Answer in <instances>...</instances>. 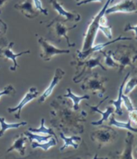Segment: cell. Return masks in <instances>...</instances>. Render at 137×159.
<instances>
[{
  "instance_id": "52a82bcc",
  "label": "cell",
  "mask_w": 137,
  "mask_h": 159,
  "mask_svg": "<svg viewBox=\"0 0 137 159\" xmlns=\"http://www.w3.org/2000/svg\"><path fill=\"white\" fill-rule=\"evenodd\" d=\"M117 136V132L113 128L103 125L99 129L92 132L91 138L97 144L99 149H102L106 145L113 143L116 140Z\"/></svg>"
},
{
  "instance_id": "7a4b0ae2",
  "label": "cell",
  "mask_w": 137,
  "mask_h": 159,
  "mask_svg": "<svg viewBox=\"0 0 137 159\" xmlns=\"http://www.w3.org/2000/svg\"><path fill=\"white\" fill-rule=\"evenodd\" d=\"M101 60H102V56L100 52L98 55H95V53H93L84 60H80L74 56V61H71V65L76 66L77 71L73 81L76 83H79L84 79L85 76L92 72L93 69L97 66L101 67L103 70H107V68L101 62Z\"/></svg>"
},
{
  "instance_id": "44dd1931",
  "label": "cell",
  "mask_w": 137,
  "mask_h": 159,
  "mask_svg": "<svg viewBox=\"0 0 137 159\" xmlns=\"http://www.w3.org/2000/svg\"><path fill=\"white\" fill-rule=\"evenodd\" d=\"M109 125L110 126H113V127H116L118 129H127L128 131H131L134 133H137V128L132 127L131 126V123L130 120L128 119L127 122H123V121H119L115 119V116L113 113L111 116L110 118V121H109Z\"/></svg>"
},
{
  "instance_id": "ab89813d",
  "label": "cell",
  "mask_w": 137,
  "mask_h": 159,
  "mask_svg": "<svg viewBox=\"0 0 137 159\" xmlns=\"http://www.w3.org/2000/svg\"><path fill=\"white\" fill-rule=\"evenodd\" d=\"M76 1H77V2H80L81 0H76Z\"/></svg>"
},
{
  "instance_id": "603a6c76",
  "label": "cell",
  "mask_w": 137,
  "mask_h": 159,
  "mask_svg": "<svg viewBox=\"0 0 137 159\" xmlns=\"http://www.w3.org/2000/svg\"><path fill=\"white\" fill-rule=\"evenodd\" d=\"M101 52V54H103V57H104V64L106 68H115L119 69V66L118 62H116L112 57V51H103V49L99 51Z\"/></svg>"
},
{
  "instance_id": "5bb4252c",
  "label": "cell",
  "mask_w": 137,
  "mask_h": 159,
  "mask_svg": "<svg viewBox=\"0 0 137 159\" xmlns=\"http://www.w3.org/2000/svg\"><path fill=\"white\" fill-rule=\"evenodd\" d=\"M108 98H109V96H107L106 98H104V99H103L102 101H100L99 104L96 105V106H93V105L86 103V106H88V107L91 108V110L92 112H98L102 115V118H101L99 121H93V122H91V125H95V126H100V125H102L103 123H104L105 121H107V120L110 118V116L112 115L113 113L115 112V107H114V106H113V105L112 106H108V107H107V110H106L105 111H102L101 110H99V106H100V105L102 104L103 102H105L106 100H107V99H108Z\"/></svg>"
},
{
  "instance_id": "d590c367",
  "label": "cell",
  "mask_w": 137,
  "mask_h": 159,
  "mask_svg": "<svg viewBox=\"0 0 137 159\" xmlns=\"http://www.w3.org/2000/svg\"><path fill=\"white\" fill-rule=\"evenodd\" d=\"M103 0H81L80 2H77V6H81V5L89 3V2H103Z\"/></svg>"
},
{
  "instance_id": "ac0fdd59",
  "label": "cell",
  "mask_w": 137,
  "mask_h": 159,
  "mask_svg": "<svg viewBox=\"0 0 137 159\" xmlns=\"http://www.w3.org/2000/svg\"><path fill=\"white\" fill-rule=\"evenodd\" d=\"M27 141H28V138L25 137L24 133H21L20 135L15 136L14 143L12 144L11 146L7 150V153H10L13 150H17L20 153V154L24 156L25 154V151H26L25 143L27 142Z\"/></svg>"
},
{
  "instance_id": "cb8c5ba5",
  "label": "cell",
  "mask_w": 137,
  "mask_h": 159,
  "mask_svg": "<svg viewBox=\"0 0 137 159\" xmlns=\"http://www.w3.org/2000/svg\"><path fill=\"white\" fill-rule=\"evenodd\" d=\"M28 131L33 133H43V134H48V135L52 136L56 140V141L58 142V138L56 137V134L54 133L52 128H46L44 126V119L42 118L41 119V125L39 129H33V128H29Z\"/></svg>"
},
{
  "instance_id": "7c38bea8",
  "label": "cell",
  "mask_w": 137,
  "mask_h": 159,
  "mask_svg": "<svg viewBox=\"0 0 137 159\" xmlns=\"http://www.w3.org/2000/svg\"><path fill=\"white\" fill-rule=\"evenodd\" d=\"M133 40V38L131 37H125L123 36H119V37H117L116 39H114V40H111V41H108V42L106 43H101V44H97L95 46L91 47V48H89L86 51H77V57L80 60H84V59L87 58L89 56H91L93 53H95V52H99L100 50L103 49L106 46L109 45L111 44H114V43L117 42V41H119V40Z\"/></svg>"
},
{
  "instance_id": "5b68a950",
  "label": "cell",
  "mask_w": 137,
  "mask_h": 159,
  "mask_svg": "<svg viewBox=\"0 0 137 159\" xmlns=\"http://www.w3.org/2000/svg\"><path fill=\"white\" fill-rule=\"evenodd\" d=\"M111 0H107L106 4L103 6V7L99 11V12L96 16L93 17L92 20L89 24L86 32L84 35V41H83L82 48L81 51H86L94 46V43H95V38H96L98 32H99V25H100L99 24V20L103 15H105V11L109 7V5L111 4Z\"/></svg>"
},
{
  "instance_id": "ffe728a7",
  "label": "cell",
  "mask_w": 137,
  "mask_h": 159,
  "mask_svg": "<svg viewBox=\"0 0 137 159\" xmlns=\"http://www.w3.org/2000/svg\"><path fill=\"white\" fill-rule=\"evenodd\" d=\"M59 135H60V138L64 141V144L62 147L60 148V151H63L65 149H67L69 146H72L74 149H77L78 148V142L82 141V138L79 136L73 135L69 137H67L64 135V133L62 132L59 131Z\"/></svg>"
},
{
  "instance_id": "8d00e7d4",
  "label": "cell",
  "mask_w": 137,
  "mask_h": 159,
  "mask_svg": "<svg viewBox=\"0 0 137 159\" xmlns=\"http://www.w3.org/2000/svg\"><path fill=\"white\" fill-rule=\"evenodd\" d=\"M131 99H131V101H132L133 104H135V106H136V108H137V91H135V94L132 95Z\"/></svg>"
},
{
  "instance_id": "4316f807",
  "label": "cell",
  "mask_w": 137,
  "mask_h": 159,
  "mask_svg": "<svg viewBox=\"0 0 137 159\" xmlns=\"http://www.w3.org/2000/svg\"><path fill=\"white\" fill-rule=\"evenodd\" d=\"M25 136L28 137V141H36V142H38V143H42V142H46L49 140L52 136L48 135V136H40V135H37V134H34L33 133H31L28 130L24 133Z\"/></svg>"
},
{
  "instance_id": "f546056e",
  "label": "cell",
  "mask_w": 137,
  "mask_h": 159,
  "mask_svg": "<svg viewBox=\"0 0 137 159\" xmlns=\"http://www.w3.org/2000/svg\"><path fill=\"white\" fill-rule=\"evenodd\" d=\"M122 99H123V103L124 104L126 109L127 110V111H131V110L135 108L132 101H131V99L127 95H123H123H122Z\"/></svg>"
},
{
  "instance_id": "f35d334b",
  "label": "cell",
  "mask_w": 137,
  "mask_h": 159,
  "mask_svg": "<svg viewBox=\"0 0 137 159\" xmlns=\"http://www.w3.org/2000/svg\"><path fill=\"white\" fill-rule=\"evenodd\" d=\"M8 1H10V0H0V14H1V10H2V7H3V5L6 2H7Z\"/></svg>"
},
{
  "instance_id": "ba28073f",
  "label": "cell",
  "mask_w": 137,
  "mask_h": 159,
  "mask_svg": "<svg viewBox=\"0 0 137 159\" xmlns=\"http://www.w3.org/2000/svg\"><path fill=\"white\" fill-rule=\"evenodd\" d=\"M115 13H125L132 14L137 13V0H122L113 6L107 7L105 15Z\"/></svg>"
},
{
  "instance_id": "f1b7e54d",
  "label": "cell",
  "mask_w": 137,
  "mask_h": 159,
  "mask_svg": "<svg viewBox=\"0 0 137 159\" xmlns=\"http://www.w3.org/2000/svg\"><path fill=\"white\" fill-rule=\"evenodd\" d=\"M7 31V25L3 20L0 19V44H2V45L6 44V41L4 40L3 36L6 34Z\"/></svg>"
},
{
  "instance_id": "7402d4cb",
  "label": "cell",
  "mask_w": 137,
  "mask_h": 159,
  "mask_svg": "<svg viewBox=\"0 0 137 159\" xmlns=\"http://www.w3.org/2000/svg\"><path fill=\"white\" fill-rule=\"evenodd\" d=\"M63 96L66 97V98H69L71 99V102H73V107L74 110H78L80 109L79 107V103L83 99H90V95H85L82 96L80 95H76L72 92L70 88H67V94L66 95H63Z\"/></svg>"
},
{
  "instance_id": "9c48e42d",
  "label": "cell",
  "mask_w": 137,
  "mask_h": 159,
  "mask_svg": "<svg viewBox=\"0 0 137 159\" xmlns=\"http://www.w3.org/2000/svg\"><path fill=\"white\" fill-rule=\"evenodd\" d=\"M38 42L41 46V52H40V57L45 61H48L52 59V57H54L56 54H61V53H68L70 52L68 49H60L58 48H56L50 43L47 41L46 39H44L42 36H39Z\"/></svg>"
},
{
  "instance_id": "836d02e7",
  "label": "cell",
  "mask_w": 137,
  "mask_h": 159,
  "mask_svg": "<svg viewBox=\"0 0 137 159\" xmlns=\"http://www.w3.org/2000/svg\"><path fill=\"white\" fill-rule=\"evenodd\" d=\"M128 112H129L128 119L130 120L131 123H133L134 125L137 126V108L136 107H135L133 110L128 111Z\"/></svg>"
},
{
  "instance_id": "6da1fadb",
  "label": "cell",
  "mask_w": 137,
  "mask_h": 159,
  "mask_svg": "<svg viewBox=\"0 0 137 159\" xmlns=\"http://www.w3.org/2000/svg\"><path fill=\"white\" fill-rule=\"evenodd\" d=\"M50 105L52 107L50 123L52 127L68 135L84 133L86 111L82 109L74 110L71 100L63 95L56 97Z\"/></svg>"
},
{
  "instance_id": "484cf974",
  "label": "cell",
  "mask_w": 137,
  "mask_h": 159,
  "mask_svg": "<svg viewBox=\"0 0 137 159\" xmlns=\"http://www.w3.org/2000/svg\"><path fill=\"white\" fill-rule=\"evenodd\" d=\"M57 144V141L53 137H51L48 141L44 142V143H38L36 141H31V145H32V149H36V148H40L42 149L44 151H48V149H50L52 146Z\"/></svg>"
},
{
  "instance_id": "e0dca14e",
  "label": "cell",
  "mask_w": 137,
  "mask_h": 159,
  "mask_svg": "<svg viewBox=\"0 0 137 159\" xmlns=\"http://www.w3.org/2000/svg\"><path fill=\"white\" fill-rule=\"evenodd\" d=\"M133 143H134V135L131 131L127 133V137L125 139V148L122 153H117L115 157L123 159H132L133 157Z\"/></svg>"
},
{
  "instance_id": "e575fe53",
  "label": "cell",
  "mask_w": 137,
  "mask_h": 159,
  "mask_svg": "<svg viewBox=\"0 0 137 159\" xmlns=\"http://www.w3.org/2000/svg\"><path fill=\"white\" fill-rule=\"evenodd\" d=\"M125 32H127V31H133L135 32V39L137 40V25L136 26H133L131 24H126V26L124 28Z\"/></svg>"
},
{
  "instance_id": "3957f363",
  "label": "cell",
  "mask_w": 137,
  "mask_h": 159,
  "mask_svg": "<svg viewBox=\"0 0 137 159\" xmlns=\"http://www.w3.org/2000/svg\"><path fill=\"white\" fill-rule=\"evenodd\" d=\"M112 57L119 64V73L122 74L127 66L132 68L133 63L137 58V49L133 45L120 44L115 52H112Z\"/></svg>"
},
{
  "instance_id": "2e32d148",
  "label": "cell",
  "mask_w": 137,
  "mask_h": 159,
  "mask_svg": "<svg viewBox=\"0 0 137 159\" xmlns=\"http://www.w3.org/2000/svg\"><path fill=\"white\" fill-rule=\"evenodd\" d=\"M64 75H65V72H64L63 70H61L60 68L56 69V71H55V75L54 76H53V78H52V82H51V83L49 84V86L47 87L46 90L44 91V93H43L42 95H40V98H39V103H44V101L46 100L47 98H48V97L50 96L51 94L52 93V91H53V89L55 88V87H56V85L60 83V81L62 79V78L64 76Z\"/></svg>"
},
{
  "instance_id": "277c9868",
  "label": "cell",
  "mask_w": 137,
  "mask_h": 159,
  "mask_svg": "<svg viewBox=\"0 0 137 159\" xmlns=\"http://www.w3.org/2000/svg\"><path fill=\"white\" fill-rule=\"evenodd\" d=\"M82 80L83 83L81 86V88L83 91L98 95L99 98H103L106 92L104 84L108 80L107 78L102 76L99 73L91 72Z\"/></svg>"
},
{
  "instance_id": "8992f818",
  "label": "cell",
  "mask_w": 137,
  "mask_h": 159,
  "mask_svg": "<svg viewBox=\"0 0 137 159\" xmlns=\"http://www.w3.org/2000/svg\"><path fill=\"white\" fill-rule=\"evenodd\" d=\"M77 26V24H74L72 27H67L64 22L57 18H54V20H52L46 27L49 29V34L53 37V40L56 42H60L61 38H64L68 47H73L75 46V43H71L69 41L67 33L68 31L74 29Z\"/></svg>"
},
{
  "instance_id": "d4e9b609",
  "label": "cell",
  "mask_w": 137,
  "mask_h": 159,
  "mask_svg": "<svg viewBox=\"0 0 137 159\" xmlns=\"http://www.w3.org/2000/svg\"><path fill=\"white\" fill-rule=\"evenodd\" d=\"M0 125H1V129H0V137H2L3 134L7 130L10 129H18V128L21 127V126H24L27 125L26 121H22L20 123H15V124H7L5 121V118L4 117H0Z\"/></svg>"
},
{
  "instance_id": "4fadbf2b",
  "label": "cell",
  "mask_w": 137,
  "mask_h": 159,
  "mask_svg": "<svg viewBox=\"0 0 137 159\" xmlns=\"http://www.w3.org/2000/svg\"><path fill=\"white\" fill-rule=\"evenodd\" d=\"M39 91H37V89L36 87H31L29 89L28 92L27 93L26 95H24V97L23 98V99L20 102L16 107H8L7 111L9 113H13L16 119H20V114H21V110H22L23 107L28 103L30 101L33 100L34 99H36V97L38 96Z\"/></svg>"
},
{
  "instance_id": "60d3db41",
  "label": "cell",
  "mask_w": 137,
  "mask_h": 159,
  "mask_svg": "<svg viewBox=\"0 0 137 159\" xmlns=\"http://www.w3.org/2000/svg\"><path fill=\"white\" fill-rule=\"evenodd\" d=\"M136 151H137V147H136Z\"/></svg>"
},
{
  "instance_id": "d6986e66",
  "label": "cell",
  "mask_w": 137,
  "mask_h": 159,
  "mask_svg": "<svg viewBox=\"0 0 137 159\" xmlns=\"http://www.w3.org/2000/svg\"><path fill=\"white\" fill-rule=\"evenodd\" d=\"M131 75V72H128L127 74V75L125 76V78L123 79V81L121 83V86L119 87V95H118V98L115 100H110L109 103L114 106L115 107V112L116 113L117 115L119 116H123V108H122V103H123V99H122V95H123V87H124L125 83L127 82L128 77Z\"/></svg>"
},
{
  "instance_id": "4dcf8cb0",
  "label": "cell",
  "mask_w": 137,
  "mask_h": 159,
  "mask_svg": "<svg viewBox=\"0 0 137 159\" xmlns=\"http://www.w3.org/2000/svg\"><path fill=\"white\" fill-rule=\"evenodd\" d=\"M111 26H109V25H106V26H101L99 25V30L102 31L103 34L106 36L107 38H108L109 40H111L112 39V31H111Z\"/></svg>"
},
{
  "instance_id": "8fae6325",
  "label": "cell",
  "mask_w": 137,
  "mask_h": 159,
  "mask_svg": "<svg viewBox=\"0 0 137 159\" xmlns=\"http://www.w3.org/2000/svg\"><path fill=\"white\" fill-rule=\"evenodd\" d=\"M14 42H10L8 44H4L0 48V58L7 59V60H11L13 62V66L10 67V70L11 71H15L17 67H19V65L17 63L16 58L18 57L22 56L24 54L29 53L30 50H25L24 52H21L20 53H15L12 50V48L14 46Z\"/></svg>"
},
{
  "instance_id": "30bf717a",
  "label": "cell",
  "mask_w": 137,
  "mask_h": 159,
  "mask_svg": "<svg viewBox=\"0 0 137 159\" xmlns=\"http://www.w3.org/2000/svg\"><path fill=\"white\" fill-rule=\"evenodd\" d=\"M49 3L51 4L52 9L57 12L58 16H56V18L59 19L63 22H68V21H80L81 16L75 11H67L64 9L62 5L58 2V0H48Z\"/></svg>"
},
{
  "instance_id": "d6a6232c",
  "label": "cell",
  "mask_w": 137,
  "mask_h": 159,
  "mask_svg": "<svg viewBox=\"0 0 137 159\" xmlns=\"http://www.w3.org/2000/svg\"><path fill=\"white\" fill-rule=\"evenodd\" d=\"M32 2H33V3H34V7L37 9V10L40 11V12L43 13V14L45 15V16H48V10L43 7L42 2H41L40 0H32Z\"/></svg>"
},
{
  "instance_id": "9a60e30c",
  "label": "cell",
  "mask_w": 137,
  "mask_h": 159,
  "mask_svg": "<svg viewBox=\"0 0 137 159\" xmlns=\"http://www.w3.org/2000/svg\"><path fill=\"white\" fill-rule=\"evenodd\" d=\"M32 0H24L22 2L16 3L15 8L20 11L25 17L28 19H34L40 15V11L33 7Z\"/></svg>"
},
{
  "instance_id": "1f68e13d",
  "label": "cell",
  "mask_w": 137,
  "mask_h": 159,
  "mask_svg": "<svg viewBox=\"0 0 137 159\" xmlns=\"http://www.w3.org/2000/svg\"><path fill=\"white\" fill-rule=\"evenodd\" d=\"M15 89L13 86L11 85H8L5 88L3 89V91L0 92V97L2 95H10V96H12L15 94Z\"/></svg>"
},
{
  "instance_id": "83f0119b",
  "label": "cell",
  "mask_w": 137,
  "mask_h": 159,
  "mask_svg": "<svg viewBox=\"0 0 137 159\" xmlns=\"http://www.w3.org/2000/svg\"><path fill=\"white\" fill-rule=\"evenodd\" d=\"M126 84H124L123 90V95H129L131 91L135 90V87H137V76L133 77L129 79L127 82H126Z\"/></svg>"
},
{
  "instance_id": "b9f144b4",
  "label": "cell",
  "mask_w": 137,
  "mask_h": 159,
  "mask_svg": "<svg viewBox=\"0 0 137 159\" xmlns=\"http://www.w3.org/2000/svg\"><path fill=\"white\" fill-rule=\"evenodd\" d=\"M0 68H1V66H0Z\"/></svg>"
},
{
  "instance_id": "74e56055",
  "label": "cell",
  "mask_w": 137,
  "mask_h": 159,
  "mask_svg": "<svg viewBox=\"0 0 137 159\" xmlns=\"http://www.w3.org/2000/svg\"><path fill=\"white\" fill-rule=\"evenodd\" d=\"M132 69H133V71H134V74L137 76V58L135 59L134 63H133Z\"/></svg>"
}]
</instances>
